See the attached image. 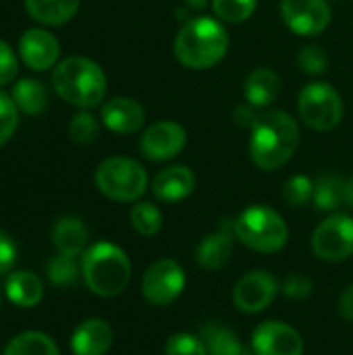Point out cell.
<instances>
[{
    "instance_id": "cell-1",
    "label": "cell",
    "mask_w": 353,
    "mask_h": 355,
    "mask_svg": "<svg viewBox=\"0 0 353 355\" xmlns=\"http://www.w3.org/2000/svg\"><path fill=\"white\" fill-rule=\"evenodd\" d=\"M300 139V125L289 112L266 110L252 125L250 156L258 168L277 171L293 158Z\"/></svg>"
},
{
    "instance_id": "cell-2",
    "label": "cell",
    "mask_w": 353,
    "mask_h": 355,
    "mask_svg": "<svg viewBox=\"0 0 353 355\" xmlns=\"http://www.w3.org/2000/svg\"><path fill=\"white\" fill-rule=\"evenodd\" d=\"M227 50L229 31L223 21L212 17L187 19L175 37V56L191 71L212 69L225 58Z\"/></svg>"
},
{
    "instance_id": "cell-3",
    "label": "cell",
    "mask_w": 353,
    "mask_h": 355,
    "mask_svg": "<svg viewBox=\"0 0 353 355\" xmlns=\"http://www.w3.org/2000/svg\"><path fill=\"white\" fill-rule=\"evenodd\" d=\"M52 87L67 104L92 110L106 98V75L87 56H67L52 71Z\"/></svg>"
},
{
    "instance_id": "cell-4",
    "label": "cell",
    "mask_w": 353,
    "mask_h": 355,
    "mask_svg": "<svg viewBox=\"0 0 353 355\" xmlns=\"http://www.w3.org/2000/svg\"><path fill=\"white\" fill-rule=\"evenodd\" d=\"M81 277L94 295L117 297L131 281V260L119 245L98 241L81 256Z\"/></svg>"
},
{
    "instance_id": "cell-5",
    "label": "cell",
    "mask_w": 353,
    "mask_h": 355,
    "mask_svg": "<svg viewBox=\"0 0 353 355\" xmlns=\"http://www.w3.org/2000/svg\"><path fill=\"white\" fill-rule=\"evenodd\" d=\"M235 239L258 254H277L289 241L285 218L268 206H250L233 220Z\"/></svg>"
},
{
    "instance_id": "cell-6",
    "label": "cell",
    "mask_w": 353,
    "mask_h": 355,
    "mask_svg": "<svg viewBox=\"0 0 353 355\" xmlns=\"http://www.w3.org/2000/svg\"><path fill=\"white\" fill-rule=\"evenodd\" d=\"M96 187L112 202H137L148 189L146 168L127 156H112L98 164L94 173Z\"/></svg>"
},
{
    "instance_id": "cell-7",
    "label": "cell",
    "mask_w": 353,
    "mask_h": 355,
    "mask_svg": "<svg viewBox=\"0 0 353 355\" xmlns=\"http://www.w3.org/2000/svg\"><path fill=\"white\" fill-rule=\"evenodd\" d=\"M298 112L310 129L320 133L333 131L343 119L341 94L331 83L312 81L298 96Z\"/></svg>"
},
{
    "instance_id": "cell-8",
    "label": "cell",
    "mask_w": 353,
    "mask_h": 355,
    "mask_svg": "<svg viewBox=\"0 0 353 355\" xmlns=\"http://www.w3.org/2000/svg\"><path fill=\"white\" fill-rule=\"evenodd\" d=\"M312 252L322 262H345L353 256V218L335 212L312 233Z\"/></svg>"
},
{
    "instance_id": "cell-9",
    "label": "cell",
    "mask_w": 353,
    "mask_h": 355,
    "mask_svg": "<svg viewBox=\"0 0 353 355\" xmlns=\"http://www.w3.org/2000/svg\"><path fill=\"white\" fill-rule=\"evenodd\" d=\"M187 285L185 270L177 260L162 258L148 266V270L141 277V295L148 304L156 308H164L173 304Z\"/></svg>"
},
{
    "instance_id": "cell-10",
    "label": "cell",
    "mask_w": 353,
    "mask_h": 355,
    "mask_svg": "<svg viewBox=\"0 0 353 355\" xmlns=\"http://www.w3.org/2000/svg\"><path fill=\"white\" fill-rule=\"evenodd\" d=\"M283 23L304 37L322 33L333 19L329 0H281Z\"/></svg>"
},
{
    "instance_id": "cell-11",
    "label": "cell",
    "mask_w": 353,
    "mask_h": 355,
    "mask_svg": "<svg viewBox=\"0 0 353 355\" xmlns=\"http://www.w3.org/2000/svg\"><path fill=\"white\" fill-rule=\"evenodd\" d=\"M279 283L268 270H250L233 287V304L243 314L264 312L279 293Z\"/></svg>"
},
{
    "instance_id": "cell-12",
    "label": "cell",
    "mask_w": 353,
    "mask_h": 355,
    "mask_svg": "<svg viewBox=\"0 0 353 355\" xmlns=\"http://www.w3.org/2000/svg\"><path fill=\"white\" fill-rule=\"evenodd\" d=\"M187 131L177 121H158L148 127L139 139L141 154L152 162H164L185 150Z\"/></svg>"
},
{
    "instance_id": "cell-13",
    "label": "cell",
    "mask_w": 353,
    "mask_h": 355,
    "mask_svg": "<svg viewBox=\"0 0 353 355\" xmlns=\"http://www.w3.org/2000/svg\"><path fill=\"white\" fill-rule=\"evenodd\" d=\"M254 355H302L304 339L302 335L279 320H266L256 327L252 335Z\"/></svg>"
},
{
    "instance_id": "cell-14",
    "label": "cell",
    "mask_w": 353,
    "mask_h": 355,
    "mask_svg": "<svg viewBox=\"0 0 353 355\" xmlns=\"http://www.w3.org/2000/svg\"><path fill=\"white\" fill-rule=\"evenodd\" d=\"M19 56L31 71H48L58 64L60 42L46 29H27L19 40Z\"/></svg>"
},
{
    "instance_id": "cell-15",
    "label": "cell",
    "mask_w": 353,
    "mask_h": 355,
    "mask_svg": "<svg viewBox=\"0 0 353 355\" xmlns=\"http://www.w3.org/2000/svg\"><path fill=\"white\" fill-rule=\"evenodd\" d=\"M235 239V231H233V223L223 220V225L208 233L196 248V264L204 270H221L229 264L231 256H233V243Z\"/></svg>"
},
{
    "instance_id": "cell-16",
    "label": "cell",
    "mask_w": 353,
    "mask_h": 355,
    "mask_svg": "<svg viewBox=\"0 0 353 355\" xmlns=\"http://www.w3.org/2000/svg\"><path fill=\"white\" fill-rule=\"evenodd\" d=\"M102 123L117 135H131L137 133L146 123L144 106L127 96L112 98L102 106Z\"/></svg>"
},
{
    "instance_id": "cell-17",
    "label": "cell",
    "mask_w": 353,
    "mask_h": 355,
    "mask_svg": "<svg viewBox=\"0 0 353 355\" xmlns=\"http://www.w3.org/2000/svg\"><path fill=\"white\" fill-rule=\"evenodd\" d=\"M112 327L102 318L83 320L71 335L73 355H106L112 347Z\"/></svg>"
},
{
    "instance_id": "cell-18",
    "label": "cell",
    "mask_w": 353,
    "mask_h": 355,
    "mask_svg": "<svg viewBox=\"0 0 353 355\" xmlns=\"http://www.w3.org/2000/svg\"><path fill=\"white\" fill-rule=\"evenodd\" d=\"M196 189V173L185 164H175L160 171L152 181V191L160 202L177 204L189 198Z\"/></svg>"
},
{
    "instance_id": "cell-19",
    "label": "cell",
    "mask_w": 353,
    "mask_h": 355,
    "mask_svg": "<svg viewBox=\"0 0 353 355\" xmlns=\"http://www.w3.org/2000/svg\"><path fill=\"white\" fill-rule=\"evenodd\" d=\"M4 295L17 308L29 310L44 300V283L33 270H15L4 281Z\"/></svg>"
},
{
    "instance_id": "cell-20",
    "label": "cell",
    "mask_w": 353,
    "mask_h": 355,
    "mask_svg": "<svg viewBox=\"0 0 353 355\" xmlns=\"http://www.w3.org/2000/svg\"><path fill=\"white\" fill-rule=\"evenodd\" d=\"M281 92V77L277 71L268 67H258L252 73H248L243 81V96L246 102L252 104L254 108H264L273 104L279 98Z\"/></svg>"
},
{
    "instance_id": "cell-21",
    "label": "cell",
    "mask_w": 353,
    "mask_h": 355,
    "mask_svg": "<svg viewBox=\"0 0 353 355\" xmlns=\"http://www.w3.org/2000/svg\"><path fill=\"white\" fill-rule=\"evenodd\" d=\"M87 227L77 216H62L56 220L52 229V243L58 254L83 256V252L87 250Z\"/></svg>"
},
{
    "instance_id": "cell-22",
    "label": "cell",
    "mask_w": 353,
    "mask_h": 355,
    "mask_svg": "<svg viewBox=\"0 0 353 355\" xmlns=\"http://www.w3.org/2000/svg\"><path fill=\"white\" fill-rule=\"evenodd\" d=\"M23 4L35 23L58 27L77 15L81 0H23Z\"/></svg>"
},
{
    "instance_id": "cell-23",
    "label": "cell",
    "mask_w": 353,
    "mask_h": 355,
    "mask_svg": "<svg viewBox=\"0 0 353 355\" xmlns=\"http://www.w3.org/2000/svg\"><path fill=\"white\" fill-rule=\"evenodd\" d=\"M10 98L17 104L19 112H25L29 116H37L48 108V89L44 87L42 81L31 77L19 79L12 85Z\"/></svg>"
},
{
    "instance_id": "cell-24",
    "label": "cell",
    "mask_w": 353,
    "mask_h": 355,
    "mask_svg": "<svg viewBox=\"0 0 353 355\" xmlns=\"http://www.w3.org/2000/svg\"><path fill=\"white\" fill-rule=\"evenodd\" d=\"M200 337L206 345L208 355H254V352H250L231 329L223 324H206Z\"/></svg>"
},
{
    "instance_id": "cell-25",
    "label": "cell",
    "mask_w": 353,
    "mask_h": 355,
    "mask_svg": "<svg viewBox=\"0 0 353 355\" xmlns=\"http://www.w3.org/2000/svg\"><path fill=\"white\" fill-rule=\"evenodd\" d=\"M2 355H60V352L50 335L40 331H25L8 341Z\"/></svg>"
},
{
    "instance_id": "cell-26",
    "label": "cell",
    "mask_w": 353,
    "mask_h": 355,
    "mask_svg": "<svg viewBox=\"0 0 353 355\" xmlns=\"http://www.w3.org/2000/svg\"><path fill=\"white\" fill-rule=\"evenodd\" d=\"M343 183L345 179L335 173L318 177V181H314V208L320 212H335L339 206H343Z\"/></svg>"
},
{
    "instance_id": "cell-27",
    "label": "cell",
    "mask_w": 353,
    "mask_h": 355,
    "mask_svg": "<svg viewBox=\"0 0 353 355\" xmlns=\"http://www.w3.org/2000/svg\"><path fill=\"white\" fill-rule=\"evenodd\" d=\"M129 220L141 237H154L162 229V212L152 202H135L129 212Z\"/></svg>"
},
{
    "instance_id": "cell-28",
    "label": "cell",
    "mask_w": 353,
    "mask_h": 355,
    "mask_svg": "<svg viewBox=\"0 0 353 355\" xmlns=\"http://www.w3.org/2000/svg\"><path fill=\"white\" fill-rule=\"evenodd\" d=\"M48 279L56 287H71L81 277V264H77V256L56 254L48 262Z\"/></svg>"
},
{
    "instance_id": "cell-29",
    "label": "cell",
    "mask_w": 353,
    "mask_h": 355,
    "mask_svg": "<svg viewBox=\"0 0 353 355\" xmlns=\"http://www.w3.org/2000/svg\"><path fill=\"white\" fill-rule=\"evenodd\" d=\"M258 0H212V10L223 23H243L256 12Z\"/></svg>"
},
{
    "instance_id": "cell-30",
    "label": "cell",
    "mask_w": 353,
    "mask_h": 355,
    "mask_svg": "<svg viewBox=\"0 0 353 355\" xmlns=\"http://www.w3.org/2000/svg\"><path fill=\"white\" fill-rule=\"evenodd\" d=\"M98 133H100V121L89 110H81L69 121V137L79 146H87L96 141Z\"/></svg>"
},
{
    "instance_id": "cell-31",
    "label": "cell",
    "mask_w": 353,
    "mask_h": 355,
    "mask_svg": "<svg viewBox=\"0 0 353 355\" xmlns=\"http://www.w3.org/2000/svg\"><path fill=\"white\" fill-rule=\"evenodd\" d=\"M314 198V181L308 175H293L285 185H283V200L293 206H306Z\"/></svg>"
},
{
    "instance_id": "cell-32",
    "label": "cell",
    "mask_w": 353,
    "mask_h": 355,
    "mask_svg": "<svg viewBox=\"0 0 353 355\" xmlns=\"http://www.w3.org/2000/svg\"><path fill=\"white\" fill-rule=\"evenodd\" d=\"M298 64L308 75H322L329 71V54L322 46L308 44L298 52Z\"/></svg>"
},
{
    "instance_id": "cell-33",
    "label": "cell",
    "mask_w": 353,
    "mask_h": 355,
    "mask_svg": "<svg viewBox=\"0 0 353 355\" xmlns=\"http://www.w3.org/2000/svg\"><path fill=\"white\" fill-rule=\"evenodd\" d=\"M164 355H208L202 337L189 333H177L164 343Z\"/></svg>"
},
{
    "instance_id": "cell-34",
    "label": "cell",
    "mask_w": 353,
    "mask_h": 355,
    "mask_svg": "<svg viewBox=\"0 0 353 355\" xmlns=\"http://www.w3.org/2000/svg\"><path fill=\"white\" fill-rule=\"evenodd\" d=\"M17 125H19V108L8 94L0 92V148L6 146V141L15 135Z\"/></svg>"
},
{
    "instance_id": "cell-35",
    "label": "cell",
    "mask_w": 353,
    "mask_h": 355,
    "mask_svg": "<svg viewBox=\"0 0 353 355\" xmlns=\"http://www.w3.org/2000/svg\"><path fill=\"white\" fill-rule=\"evenodd\" d=\"M283 293L293 300V302H302V300H308L314 291V283L312 279H308L306 275H289L283 285H281Z\"/></svg>"
},
{
    "instance_id": "cell-36",
    "label": "cell",
    "mask_w": 353,
    "mask_h": 355,
    "mask_svg": "<svg viewBox=\"0 0 353 355\" xmlns=\"http://www.w3.org/2000/svg\"><path fill=\"white\" fill-rule=\"evenodd\" d=\"M19 71V58L15 54V50L0 40V85H8L15 81Z\"/></svg>"
},
{
    "instance_id": "cell-37",
    "label": "cell",
    "mask_w": 353,
    "mask_h": 355,
    "mask_svg": "<svg viewBox=\"0 0 353 355\" xmlns=\"http://www.w3.org/2000/svg\"><path fill=\"white\" fill-rule=\"evenodd\" d=\"M15 262H17V243L8 233L0 231V277L10 275Z\"/></svg>"
},
{
    "instance_id": "cell-38",
    "label": "cell",
    "mask_w": 353,
    "mask_h": 355,
    "mask_svg": "<svg viewBox=\"0 0 353 355\" xmlns=\"http://www.w3.org/2000/svg\"><path fill=\"white\" fill-rule=\"evenodd\" d=\"M233 119L239 127H246V129H252V125L256 123L258 114L254 112V106L252 104H239L235 110H233Z\"/></svg>"
},
{
    "instance_id": "cell-39",
    "label": "cell",
    "mask_w": 353,
    "mask_h": 355,
    "mask_svg": "<svg viewBox=\"0 0 353 355\" xmlns=\"http://www.w3.org/2000/svg\"><path fill=\"white\" fill-rule=\"evenodd\" d=\"M339 314L345 320L353 322V283L341 293V297H339Z\"/></svg>"
},
{
    "instance_id": "cell-40",
    "label": "cell",
    "mask_w": 353,
    "mask_h": 355,
    "mask_svg": "<svg viewBox=\"0 0 353 355\" xmlns=\"http://www.w3.org/2000/svg\"><path fill=\"white\" fill-rule=\"evenodd\" d=\"M343 206L353 210V175L347 177L345 183H343Z\"/></svg>"
},
{
    "instance_id": "cell-41",
    "label": "cell",
    "mask_w": 353,
    "mask_h": 355,
    "mask_svg": "<svg viewBox=\"0 0 353 355\" xmlns=\"http://www.w3.org/2000/svg\"><path fill=\"white\" fill-rule=\"evenodd\" d=\"M187 6H191V8H196V10H200V8H206L208 4H212V0H183Z\"/></svg>"
},
{
    "instance_id": "cell-42",
    "label": "cell",
    "mask_w": 353,
    "mask_h": 355,
    "mask_svg": "<svg viewBox=\"0 0 353 355\" xmlns=\"http://www.w3.org/2000/svg\"><path fill=\"white\" fill-rule=\"evenodd\" d=\"M331 2H339V0H331Z\"/></svg>"
},
{
    "instance_id": "cell-43",
    "label": "cell",
    "mask_w": 353,
    "mask_h": 355,
    "mask_svg": "<svg viewBox=\"0 0 353 355\" xmlns=\"http://www.w3.org/2000/svg\"><path fill=\"white\" fill-rule=\"evenodd\" d=\"M0 306H2V297H0Z\"/></svg>"
}]
</instances>
